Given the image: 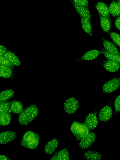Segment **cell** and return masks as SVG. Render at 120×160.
Here are the masks:
<instances>
[{
  "instance_id": "1",
  "label": "cell",
  "mask_w": 120,
  "mask_h": 160,
  "mask_svg": "<svg viewBox=\"0 0 120 160\" xmlns=\"http://www.w3.org/2000/svg\"><path fill=\"white\" fill-rule=\"evenodd\" d=\"M39 110L35 104H31L24 108L20 113L18 122L21 125H26L33 121L38 115Z\"/></svg>"
},
{
  "instance_id": "2",
  "label": "cell",
  "mask_w": 120,
  "mask_h": 160,
  "mask_svg": "<svg viewBox=\"0 0 120 160\" xmlns=\"http://www.w3.org/2000/svg\"><path fill=\"white\" fill-rule=\"evenodd\" d=\"M39 138L38 134L28 130L23 135L20 142V145L28 149H34L38 145Z\"/></svg>"
},
{
  "instance_id": "3",
  "label": "cell",
  "mask_w": 120,
  "mask_h": 160,
  "mask_svg": "<svg viewBox=\"0 0 120 160\" xmlns=\"http://www.w3.org/2000/svg\"><path fill=\"white\" fill-rule=\"evenodd\" d=\"M70 130L77 141H80L89 132L90 130L84 123L77 121L73 122Z\"/></svg>"
},
{
  "instance_id": "4",
  "label": "cell",
  "mask_w": 120,
  "mask_h": 160,
  "mask_svg": "<svg viewBox=\"0 0 120 160\" xmlns=\"http://www.w3.org/2000/svg\"><path fill=\"white\" fill-rule=\"evenodd\" d=\"M120 87V78H115L105 82L102 86L101 92L105 93L113 92Z\"/></svg>"
},
{
  "instance_id": "5",
  "label": "cell",
  "mask_w": 120,
  "mask_h": 160,
  "mask_svg": "<svg viewBox=\"0 0 120 160\" xmlns=\"http://www.w3.org/2000/svg\"><path fill=\"white\" fill-rule=\"evenodd\" d=\"M78 100L74 97H70L67 99L64 104V108L65 112L69 114L74 113L79 108Z\"/></svg>"
},
{
  "instance_id": "6",
  "label": "cell",
  "mask_w": 120,
  "mask_h": 160,
  "mask_svg": "<svg viewBox=\"0 0 120 160\" xmlns=\"http://www.w3.org/2000/svg\"><path fill=\"white\" fill-rule=\"evenodd\" d=\"M113 114V109L110 102L100 109L98 115L99 120L102 122L109 121L112 118Z\"/></svg>"
},
{
  "instance_id": "7",
  "label": "cell",
  "mask_w": 120,
  "mask_h": 160,
  "mask_svg": "<svg viewBox=\"0 0 120 160\" xmlns=\"http://www.w3.org/2000/svg\"><path fill=\"white\" fill-rule=\"evenodd\" d=\"M96 138L95 133L89 132L87 135L82 139L79 143V146L82 149L90 147L95 142Z\"/></svg>"
},
{
  "instance_id": "8",
  "label": "cell",
  "mask_w": 120,
  "mask_h": 160,
  "mask_svg": "<svg viewBox=\"0 0 120 160\" xmlns=\"http://www.w3.org/2000/svg\"><path fill=\"white\" fill-rule=\"evenodd\" d=\"M14 69L8 66L0 64V76L1 77L14 81L17 78L16 73Z\"/></svg>"
},
{
  "instance_id": "9",
  "label": "cell",
  "mask_w": 120,
  "mask_h": 160,
  "mask_svg": "<svg viewBox=\"0 0 120 160\" xmlns=\"http://www.w3.org/2000/svg\"><path fill=\"white\" fill-rule=\"evenodd\" d=\"M84 123L90 130L95 129L98 124V117L96 112H91L88 114Z\"/></svg>"
},
{
  "instance_id": "10",
  "label": "cell",
  "mask_w": 120,
  "mask_h": 160,
  "mask_svg": "<svg viewBox=\"0 0 120 160\" xmlns=\"http://www.w3.org/2000/svg\"><path fill=\"white\" fill-rule=\"evenodd\" d=\"M100 63L107 71L110 72H115L120 68V64L118 63L107 59L101 61Z\"/></svg>"
},
{
  "instance_id": "11",
  "label": "cell",
  "mask_w": 120,
  "mask_h": 160,
  "mask_svg": "<svg viewBox=\"0 0 120 160\" xmlns=\"http://www.w3.org/2000/svg\"><path fill=\"white\" fill-rule=\"evenodd\" d=\"M16 133L12 131H6L0 133V143L1 144H6L13 140L17 137Z\"/></svg>"
},
{
  "instance_id": "12",
  "label": "cell",
  "mask_w": 120,
  "mask_h": 160,
  "mask_svg": "<svg viewBox=\"0 0 120 160\" xmlns=\"http://www.w3.org/2000/svg\"><path fill=\"white\" fill-rule=\"evenodd\" d=\"M70 0L75 10L80 17H85L91 20V15L88 8L86 7L77 5L74 4L72 1Z\"/></svg>"
},
{
  "instance_id": "13",
  "label": "cell",
  "mask_w": 120,
  "mask_h": 160,
  "mask_svg": "<svg viewBox=\"0 0 120 160\" xmlns=\"http://www.w3.org/2000/svg\"><path fill=\"white\" fill-rule=\"evenodd\" d=\"M58 144V139L55 138L51 139L47 142L45 146L44 152L48 155H51L54 153Z\"/></svg>"
},
{
  "instance_id": "14",
  "label": "cell",
  "mask_w": 120,
  "mask_h": 160,
  "mask_svg": "<svg viewBox=\"0 0 120 160\" xmlns=\"http://www.w3.org/2000/svg\"><path fill=\"white\" fill-rule=\"evenodd\" d=\"M101 39L104 49L111 53L120 55V52L112 43L102 37Z\"/></svg>"
},
{
  "instance_id": "15",
  "label": "cell",
  "mask_w": 120,
  "mask_h": 160,
  "mask_svg": "<svg viewBox=\"0 0 120 160\" xmlns=\"http://www.w3.org/2000/svg\"><path fill=\"white\" fill-rule=\"evenodd\" d=\"M101 54L100 50L92 49L86 52L82 57L78 59L76 61H90L96 58Z\"/></svg>"
},
{
  "instance_id": "16",
  "label": "cell",
  "mask_w": 120,
  "mask_h": 160,
  "mask_svg": "<svg viewBox=\"0 0 120 160\" xmlns=\"http://www.w3.org/2000/svg\"><path fill=\"white\" fill-rule=\"evenodd\" d=\"M50 160H69V155L68 149L63 148L57 152Z\"/></svg>"
},
{
  "instance_id": "17",
  "label": "cell",
  "mask_w": 120,
  "mask_h": 160,
  "mask_svg": "<svg viewBox=\"0 0 120 160\" xmlns=\"http://www.w3.org/2000/svg\"><path fill=\"white\" fill-rule=\"evenodd\" d=\"M100 19V22L102 30L108 33L111 25L112 22L110 18L103 17L98 13Z\"/></svg>"
},
{
  "instance_id": "18",
  "label": "cell",
  "mask_w": 120,
  "mask_h": 160,
  "mask_svg": "<svg viewBox=\"0 0 120 160\" xmlns=\"http://www.w3.org/2000/svg\"><path fill=\"white\" fill-rule=\"evenodd\" d=\"M95 7L98 13L101 16L110 18L109 8L104 3L98 2L95 5Z\"/></svg>"
},
{
  "instance_id": "19",
  "label": "cell",
  "mask_w": 120,
  "mask_h": 160,
  "mask_svg": "<svg viewBox=\"0 0 120 160\" xmlns=\"http://www.w3.org/2000/svg\"><path fill=\"white\" fill-rule=\"evenodd\" d=\"M14 66H20L21 62L18 57L13 52L8 51L4 56Z\"/></svg>"
},
{
  "instance_id": "20",
  "label": "cell",
  "mask_w": 120,
  "mask_h": 160,
  "mask_svg": "<svg viewBox=\"0 0 120 160\" xmlns=\"http://www.w3.org/2000/svg\"><path fill=\"white\" fill-rule=\"evenodd\" d=\"M83 157L86 160H100L102 158L98 152L93 150L86 151L83 155Z\"/></svg>"
},
{
  "instance_id": "21",
  "label": "cell",
  "mask_w": 120,
  "mask_h": 160,
  "mask_svg": "<svg viewBox=\"0 0 120 160\" xmlns=\"http://www.w3.org/2000/svg\"><path fill=\"white\" fill-rule=\"evenodd\" d=\"M80 17L82 26L83 30L91 36H92V31L91 20L85 17Z\"/></svg>"
},
{
  "instance_id": "22",
  "label": "cell",
  "mask_w": 120,
  "mask_h": 160,
  "mask_svg": "<svg viewBox=\"0 0 120 160\" xmlns=\"http://www.w3.org/2000/svg\"><path fill=\"white\" fill-rule=\"evenodd\" d=\"M99 50L101 54H103L107 59L114 61L120 64V55L110 53L103 48H100Z\"/></svg>"
},
{
  "instance_id": "23",
  "label": "cell",
  "mask_w": 120,
  "mask_h": 160,
  "mask_svg": "<svg viewBox=\"0 0 120 160\" xmlns=\"http://www.w3.org/2000/svg\"><path fill=\"white\" fill-rule=\"evenodd\" d=\"M15 93V89H9L2 91L0 93V102L6 101L11 98Z\"/></svg>"
},
{
  "instance_id": "24",
  "label": "cell",
  "mask_w": 120,
  "mask_h": 160,
  "mask_svg": "<svg viewBox=\"0 0 120 160\" xmlns=\"http://www.w3.org/2000/svg\"><path fill=\"white\" fill-rule=\"evenodd\" d=\"M10 110L14 114L20 113L23 110V105L22 102L18 101L12 102L11 103Z\"/></svg>"
},
{
  "instance_id": "25",
  "label": "cell",
  "mask_w": 120,
  "mask_h": 160,
  "mask_svg": "<svg viewBox=\"0 0 120 160\" xmlns=\"http://www.w3.org/2000/svg\"><path fill=\"white\" fill-rule=\"evenodd\" d=\"M110 13L113 16L116 17L120 15V12L117 2L112 0L110 3L109 8Z\"/></svg>"
},
{
  "instance_id": "26",
  "label": "cell",
  "mask_w": 120,
  "mask_h": 160,
  "mask_svg": "<svg viewBox=\"0 0 120 160\" xmlns=\"http://www.w3.org/2000/svg\"><path fill=\"white\" fill-rule=\"evenodd\" d=\"M0 124L2 126L8 125L11 120V115L9 112L0 114Z\"/></svg>"
},
{
  "instance_id": "27",
  "label": "cell",
  "mask_w": 120,
  "mask_h": 160,
  "mask_svg": "<svg viewBox=\"0 0 120 160\" xmlns=\"http://www.w3.org/2000/svg\"><path fill=\"white\" fill-rule=\"evenodd\" d=\"M112 41L118 46L120 47V35L114 32H109L108 33Z\"/></svg>"
},
{
  "instance_id": "28",
  "label": "cell",
  "mask_w": 120,
  "mask_h": 160,
  "mask_svg": "<svg viewBox=\"0 0 120 160\" xmlns=\"http://www.w3.org/2000/svg\"><path fill=\"white\" fill-rule=\"evenodd\" d=\"M0 114L9 112L10 106L9 102L5 101L0 102Z\"/></svg>"
},
{
  "instance_id": "29",
  "label": "cell",
  "mask_w": 120,
  "mask_h": 160,
  "mask_svg": "<svg viewBox=\"0 0 120 160\" xmlns=\"http://www.w3.org/2000/svg\"><path fill=\"white\" fill-rule=\"evenodd\" d=\"M0 64L8 67L13 69L14 68V66L12 65L4 56H0Z\"/></svg>"
},
{
  "instance_id": "30",
  "label": "cell",
  "mask_w": 120,
  "mask_h": 160,
  "mask_svg": "<svg viewBox=\"0 0 120 160\" xmlns=\"http://www.w3.org/2000/svg\"><path fill=\"white\" fill-rule=\"evenodd\" d=\"M72 2L77 5L86 7L88 8V0H73Z\"/></svg>"
},
{
  "instance_id": "31",
  "label": "cell",
  "mask_w": 120,
  "mask_h": 160,
  "mask_svg": "<svg viewBox=\"0 0 120 160\" xmlns=\"http://www.w3.org/2000/svg\"><path fill=\"white\" fill-rule=\"evenodd\" d=\"M114 107L116 112H120V94L116 98L114 101Z\"/></svg>"
},
{
  "instance_id": "32",
  "label": "cell",
  "mask_w": 120,
  "mask_h": 160,
  "mask_svg": "<svg viewBox=\"0 0 120 160\" xmlns=\"http://www.w3.org/2000/svg\"><path fill=\"white\" fill-rule=\"evenodd\" d=\"M9 50L5 46L0 44V56H4Z\"/></svg>"
},
{
  "instance_id": "33",
  "label": "cell",
  "mask_w": 120,
  "mask_h": 160,
  "mask_svg": "<svg viewBox=\"0 0 120 160\" xmlns=\"http://www.w3.org/2000/svg\"><path fill=\"white\" fill-rule=\"evenodd\" d=\"M115 24L116 28L120 30V17L116 19L115 21Z\"/></svg>"
},
{
  "instance_id": "34",
  "label": "cell",
  "mask_w": 120,
  "mask_h": 160,
  "mask_svg": "<svg viewBox=\"0 0 120 160\" xmlns=\"http://www.w3.org/2000/svg\"><path fill=\"white\" fill-rule=\"evenodd\" d=\"M0 159L1 160H10V159L8 158L4 155L1 154L0 156Z\"/></svg>"
},
{
  "instance_id": "35",
  "label": "cell",
  "mask_w": 120,
  "mask_h": 160,
  "mask_svg": "<svg viewBox=\"0 0 120 160\" xmlns=\"http://www.w3.org/2000/svg\"><path fill=\"white\" fill-rule=\"evenodd\" d=\"M117 2L118 5L119 11L120 12V0H117Z\"/></svg>"
},
{
  "instance_id": "36",
  "label": "cell",
  "mask_w": 120,
  "mask_h": 160,
  "mask_svg": "<svg viewBox=\"0 0 120 160\" xmlns=\"http://www.w3.org/2000/svg\"><path fill=\"white\" fill-rule=\"evenodd\" d=\"M119 135H120V133H119Z\"/></svg>"
}]
</instances>
